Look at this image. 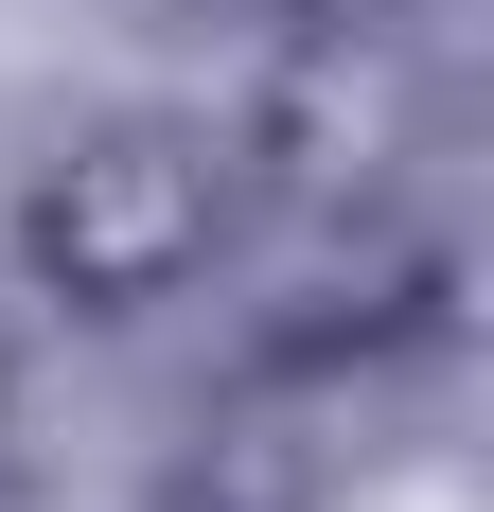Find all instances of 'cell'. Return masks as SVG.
Masks as SVG:
<instances>
[{"instance_id":"1","label":"cell","mask_w":494,"mask_h":512,"mask_svg":"<svg viewBox=\"0 0 494 512\" xmlns=\"http://www.w3.org/2000/svg\"><path fill=\"white\" fill-rule=\"evenodd\" d=\"M230 212H247V142H212L177 106H106L18 177V283L71 318H159L177 283H212Z\"/></svg>"},{"instance_id":"2","label":"cell","mask_w":494,"mask_h":512,"mask_svg":"<svg viewBox=\"0 0 494 512\" xmlns=\"http://www.w3.org/2000/svg\"><path fill=\"white\" fill-rule=\"evenodd\" d=\"M212 18H336V0H212Z\"/></svg>"},{"instance_id":"3","label":"cell","mask_w":494,"mask_h":512,"mask_svg":"<svg viewBox=\"0 0 494 512\" xmlns=\"http://www.w3.org/2000/svg\"><path fill=\"white\" fill-rule=\"evenodd\" d=\"M0 460H18V371H0Z\"/></svg>"}]
</instances>
